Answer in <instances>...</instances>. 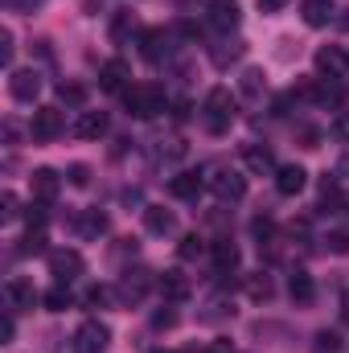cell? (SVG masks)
<instances>
[{"mask_svg":"<svg viewBox=\"0 0 349 353\" xmlns=\"http://www.w3.org/2000/svg\"><path fill=\"white\" fill-rule=\"evenodd\" d=\"M235 111H239V99H235L226 87H214L210 94H206V132L226 136L230 123H235Z\"/></svg>","mask_w":349,"mask_h":353,"instance_id":"obj_1","label":"cell"},{"mask_svg":"<svg viewBox=\"0 0 349 353\" xmlns=\"http://www.w3.org/2000/svg\"><path fill=\"white\" fill-rule=\"evenodd\" d=\"M123 107L136 119H152V115L165 111V90L157 87V83H136V87L123 90Z\"/></svg>","mask_w":349,"mask_h":353,"instance_id":"obj_2","label":"cell"},{"mask_svg":"<svg viewBox=\"0 0 349 353\" xmlns=\"http://www.w3.org/2000/svg\"><path fill=\"white\" fill-rule=\"evenodd\" d=\"M29 132H33V140L50 144V140H58V136L66 132V119H62V111H58V107H37V111H33Z\"/></svg>","mask_w":349,"mask_h":353,"instance_id":"obj_3","label":"cell"},{"mask_svg":"<svg viewBox=\"0 0 349 353\" xmlns=\"http://www.w3.org/2000/svg\"><path fill=\"white\" fill-rule=\"evenodd\" d=\"M107 341H111V329H107L103 321H87V325H79V333H74V353H103Z\"/></svg>","mask_w":349,"mask_h":353,"instance_id":"obj_4","label":"cell"},{"mask_svg":"<svg viewBox=\"0 0 349 353\" xmlns=\"http://www.w3.org/2000/svg\"><path fill=\"white\" fill-rule=\"evenodd\" d=\"M210 189H214V197H222V201H239V197H247V176L222 169V173L210 176Z\"/></svg>","mask_w":349,"mask_h":353,"instance_id":"obj_5","label":"cell"},{"mask_svg":"<svg viewBox=\"0 0 349 353\" xmlns=\"http://www.w3.org/2000/svg\"><path fill=\"white\" fill-rule=\"evenodd\" d=\"M128 79H132V70H128V62H123V58H111V62H103V66H99V87L107 90V94L128 90Z\"/></svg>","mask_w":349,"mask_h":353,"instance_id":"obj_6","label":"cell"},{"mask_svg":"<svg viewBox=\"0 0 349 353\" xmlns=\"http://www.w3.org/2000/svg\"><path fill=\"white\" fill-rule=\"evenodd\" d=\"M239 21H243V8H239L235 0H210V25H214L218 33L239 29Z\"/></svg>","mask_w":349,"mask_h":353,"instance_id":"obj_7","label":"cell"},{"mask_svg":"<svg viewBox=\"0 0 349 353\" xmlns=\"http://www.w3.org/2000/svg\"><path fill=\"white\" fill-rule=\"evenodd\" d=\"M50 275L58 283H70L74 275H83V255L79 251H54L50 255Z\"/></svg>","mask_w":349,"mask_h":353,"instance_id":"obj_8","label":"cell"},{"mask_svg":"<svg viewBox=\"0 0 349 353\" xmlns=\"http://www.w3.org/2000/svg\"><path fill=\"white\" fill-rule=\"evenodd\" d=\"M300 94H304V99H317L321 107H341V103H346V87H341V83H304Z\"/></svg>","mask_w":349,"mask_h":353,"instance_id":"obj_9","label":"cell"},{"mask_svg":"<svg viewBox=\"0 0 349 353\" xmlns=\"http://www.w3.org/2000/svg\"><path fill=\"white\" fill-rule=\"evenodd\" d=\"M29 189H33V197H37L41 205H50V201L58 197V189H62V176L54 173V169H37V173L29 176Z\"/></svg>","mask_w":349,"mask_h":353,"instance_id":"obj_10","label":"cell"},{"mask_svg":"<svg viewBox=\"0 0 349 353\" xmlns=\"http://www.w3.org/2000/svg\"><path fill=\"white\" fill-rule=\"evenodd\" d=\"M8 90H12V99L33 103V99H37V90H41L37 70H12V74H8Z\"/></svg>","mask_w":349,"mask_h":353,"instance_id":"obj_11","label":"cell"},{"mask_svg":"<svg viewBox=\"0 0 349 353\" xmlns=\"http://www.w3.org/2000/svg\"><path fill=\"white\" fill-rule=\"evenodd\" d=\"M304 185H308V173H304L300 165H283V169L275 173V189H279V197H296V193H304Z\"/></svg>","mask_w":349,"mask_h":353,"instance_id":"obj_12","label":"cell"},{"mask_svg":"<svg viewBox=\"0 0 349 353\" xmlns=\"http://www.w3.org/2000/svg\"><path fill=\"white\" fill-rule=\"evenodd\" d=\"M317 70H321V74H329V79H337V74H346V70H349V58L341 54V50L325 46V50H317Z\"/></svg>","mask_w":349,"mask_h":353,"instance_id":"obj_13","label":"cell"},{"mask_svg":"<svg viewBox=\"0 0 349 353\" xmlns=\"http://www.w3.org/2000/svg\"><path fill=\"white\" fill-rule=\"evenodd\" d=\"M103 132H107V115L103 111H83L79 123H74V136L79 140H99Z\"/></svg>","mask_w":349,"mask_h":353,"instance_id":"obj_14","label":"cell"},{"mask_svg":"<svg viewBox=\"0 0 349 353\" xmlns=\"http://www.w3.org/2000/svg\"><path fill=\"white\" fill-rule=\"evenodd\" d=\"M165 54H169V33L165 29H148L144 33V62H165Z\"/></svg>","mask_w":349,"mask_h":353,"instance_id":"obj_15","label":"cell"},{"mask_svg":"<svg viewBox=\"0 0 349 353\" xmlns=\"http://www.w3.org/2000/svg\"><path fill=\"white\" fill-rule=\"evenodd\" d=\"M288 296H292L296 304H312V296H317L312 275H308V271H292V279H288Z\"/></svg>","mask_w":349,"mask_h":353,"instance_id":"obj_16","label":"cell"},{"mask_svg":"<svg viewBox=\"0 0 349 353\" xmlns=\"http://www.w3.org/2000/svg\"><path fill=\"white\" fill-rule=\"evenodd\" d=\"M144 226H148V234H173L177 218L169 210H161V205H148V210H144Z\"/></svg>","mask_w":349,"mask_h":353,"instance_id":"obj_17","label":"cell"},{"mask_svg":"<svg viewBox=\"0 0 349 353\" xmlns=\"http://www.w3.org/2000/svg\"><path fill=\"white\" fill-rule=\"evenodd\" d=\"M169 193L181 197V201H193V197L201 193V173H177L173 181H169Z\"/></svg>","mask_w":349,"mask_h":353,"instance_id":"obj_18","label":"cell"},{"mask_svg":"<svg viewBox=\"0 0 349 353\" xmlns=\"http://www.w3.org/2000/svg\"><path fill=\"white\" fill-rule=\"evenodd\" d=\"M144 292H148V271H128V275L119 279V300L132 304V300H140Z\"/></svg>","mask_w":349,"mask_h":353,"instance_id":"obj_19","label":"cell"},{"mask_svg":"<svg viewBox=\"0 0 349 353\" xmlns=\"http://www.w3.org/2000/svg\"><path fill=\"white\" fill-rule=\"evenodd\" d=\"M157 288H161L165 300H189V279L177 275V271H165V275L157 279Z\"/></svg>","mask_w":349,"mask_h":353,"instance_id":"obj_20","label":"cell"},{"mask_svg":"<svg viewBox=\"0 0 349 353\" xmlns=\"http://www.w3.org/2000/svg\"><path fill=\"white\" fill-rule=\"evenodd\" d=\"M243 161H247V169H251V173H279V169H275V157H271L267 148H259V144L243 148Z\"/></svg>","mask_w":349,"mask_h":353,"instance_id":"obj_21","label":"cell"},{"mask_svg":"<svg viewBox=\"0 0 349 353\" xmlns=\"http://www.w3.org/2000/svg\"><path fill=\"white\" fill-rule=\"evenodd\" d=\"M304 21H308L312 29L329 25V21H333V0H304Z\"/></svg>","mask_w":349,"mask_h":353,"instance_id":"obj_22","label":"cell"},{"mask_svg":"<svg viewBox=\"0 0 349 353\" xmlns=\"http://www.w3.org/2000/svg\"><path fill=\"white\" fill-rule=\"evenodd\" d=\"M8 300H12L17 308H33V304H37V288H33L29 279H12V283H8Z\"/></svg>","mask_w":349,"mask_h":353,"instance_id":"obj_23","label":"cell"},{"mask_svg":"<svg viewBox=\"0 0 349 353\" xmlns=\"http://www.w3.org/2000/svg\"><path fill=\"white\" fill-rule=\"evenodd\" d=\"M239 259H243V255H239V247H235L230 239L214 243V267H218V271H235V267H239Z\"/></svg>","mask_w":349,"mask_h":353,"instance_id":"obj_24","label":"cell"},{"mask_svg":"<svg viewBox=\"0 0 349 353\" xmlns=\"http://www.w3.org/2000/svg\"><path fill=\"white\" fill-rule=\"evenodd\" d=\"M243 50H247L243 41H222L210 58H214V66H230V62H239V58H243Z\"/></svg>","mask_w":349,"mask_h":353,"instance_id":"obj_25","label":"cell"},{"mask_svg":"<svg viewBox=\"0 0 349 353\" xmlns=\"http://www.w3.org/2000/svg\"><path fill=\"white\" fill-rule=\"evenodd\" d=\"M70 304H74V296H70V288H66V283H58V288H50V292H46V308H50V312H66Z\"/></svg>","mask_w":349,"mask_h":353,"instance_id":"obj_26","label":"cell"},{"mask_svg":"<svg viewBox=\"0 0 349 353\" xmlns=\"http://www.w3.org/2000/svg\"><path fill=\"white\" fill-rule=\"evenodd\" d=\"M79 230H83L87 239H99V234L107 230V214H99V210H87V214L79 218Z\"/></svg>","mask_w":349,"mask_h":353,"instance_id":"obj_27","label":"cell"},{"mask_svg":"<svg viewBox=\"0 0 349 353\" xmlns=\"http://www.w3.org/2000/svg\"><path fill=\"white\" fill-rule=\"evenodd\" d=\"M271 275H263V271H255V275H247V296L251 300H271Z\"/></svg>","mask_w":349,"mask_h":353,"instance_id":"obj_28","label":"cell"},{"mask_svg":"<svg viewBox=\"0 0 349 353\" xmlns=\"http://www.w3.org/2000/svg\"><path fill=\"white\" fill-rule=\"evenodd\" d=\"M263 90H267L263 70H255V66H251V70H243V94H247V99H259Z\"/></svg>","mask_w":349,"mask_h":353,"instance_id":"obj_29","label":"cell"},{"mask_svg":"<svg viewBox=\"0 0 349 353\" xmlns=\"http://www.w3.org/2000/svg\"><path fill=\"white\" fill-rule=\"evenodd\" d=\"M132 29H136V17H132V12H115V21H111V41H123Z\"/></svg>","mask_w":349,"mask_h":353,"instance_id":"obj_30","label":"cell"},{"mask_svg":"<svg viewBox=\"0 0 349 353\" xmlns=\"http://www.w3.org/2000/svg\"><path fill=\"white\" fill-rule=\"evenodd\" d=\"M201 251H206V239H197V234H185V239H181V247H177V255H181L185 263H189V259H197Z\"/></svg>","mask_w":349,"mask_h":353,"instance_id":"obj_31","label":"cell"},{"mask_svg":"<svg viewBox=\"0 0 349 353\" xmlns=\"http://www.w3.org/2000/svg\"><path fill=\"white\" fill-rule=\"evenodd\" d=\"M0 218H4V222H17V218H21V201H17L12 193L0 197Z\"/></svg>","mask_w":349,"mask_h":353,"instance_id":"obj_32","label":"cell"},{"mask_svg":"<svg viewBox=\"0 0 349 353\" xmlns=\"http://www.w3.org/2000/svg\"><path fill=\"white\" fill-rule=\"evenodd\" d=\"M37 251H46V234L41 230H29L25 243H21V255H37Z\"/></svg>","mask_w":349,"mask_h":353,"instance_id":"obj_33","label":"cell"},{"mask_svg":"<svg viewBox=\"0 0 349 353\" xmlns=\"http://www.w3.org/2000/svg\"><path fill=\"white\" fill-rule=\"evenodd\" d=\"M58 94H62L66 103H83V99H87V90L74 87V83H62V87H58Z\"/></svg>","mask_w":349,"mask_h":353,"instance_id":"obj_34","label":"cell"},{"mask_svg":"<svg viewBox=\"0 0 349 353\" xmlns=\"http://www.w3.org/2000/svg\"><path fill=\"white\" fill-rule=\"evenodd\" d=\"M107 300H111V292H107L103 283H94V288H90V292H87V304H94V308H103Z\"/></svg>","mask_w":349,"mask_h":353,"instance_id":"obj_35","label":"cell"},{"mask_svg":"<svg viewBox=\"0 0 349 353\" xmlns=\"http://www.w3.org/2000/svg\"><path fill=\"white\" fill-rule=\"evenodd\" d=\"M329 251L333 255H349V234H329Z\"/></svg>","mask_w":349,"mask_h":353,"instance_id":"obj_36","label":"cell"},{"mask_svg":"<svg viewBox=\"0 0 349 353\" xmlns=\"http://www.w3.org/2000/svg\"><path fill=\"white\" fill-rule=\"evenodd\" d=\"M152 325H157V329H173L177 312H169V308H165V312H157V316H152Z\"/></svg>","mask_w":349,"mask_h":353,"instance_id":"obj_37","label":"cell"},{"mask_svg":"<svg viewBox=\"0 0 349 353\" xmlns=\"http://www.w3.org/2000/svg\"><path fill=\"white\" fill-rule=\"evenodd\" d=\"M0 58H4V66H12V33L0 37Z\"/></svg>","mask_w":349,"mask_h":353,"instance_id":"obj_38","label":"cell"},{"mask_svg":"<svg viewBox=\"0 0 349 353\" xmlns=\"http://www.w3.org/2000/svg\"><path fill=\"white\" fill-rule=\"evenodd\" d=\"M333 132H337L341 140H349V111H341V115H337V123H333Z\"/></svg>","mask_w":349,"mask_h":353,"instance_id":"obj_39","label":"cell"},{"mask_svg":"<svg viewBox=\"0 0 349 353\" xmlns=\"http://www.w3.org/2000/svg\"><path fill=\"white\" fill-rule=\"evenodd\" d=\"M70 181H74V185H87V181H90L87 165H74V169H70Z\"/></svg>","mask_w":349,"mask_h":353,"instance_id":"obj_40","label":"cell"},{"mask_svg":"<svg viewBox=\"0 0 349 353\" xmlns=\"http://www.w3.org/2000/svg\"><path fill=\"white\" fill-rule=\"evenodd\" d=\"M255 4H259L263 12H279V8H283L288 0H255Z\"/></svg>","mask_w":349,"mask_h":353,"instance_id":"obj_41","label":"cell"},{"mask_svg":"<svg viewBox=\"0 0 349 353\" xmlns=\"http://www.w3.org/2000/svg\"><path fill=\"white\" fill-rule=\"evenodd\" d=\"M0 341H12V316L0 321Z\"/></svg>","mask_w":349,"mask_h":353,"instance_id":"obj_42","label":"cell"},{"mask_svg":"<svg viewBox=\"0 0 349 353\" xmlns=\"http://www.w3.org/2000/svg\"><path fill=\"white\" fill-rule=\"evenodd\" d=\"M317 341H321V350H337V337H333V333H321Z\"/></svg>","mask_w":349,"mask_h":353,"instance_id":"obj_43","label":"cell"},{"mask_svg":"<svg viewBox=\"0 0 349 353\" xmlns=\"http://www.w3.org/2000/svg\"><path fill=\"white\" fill-rule=\"evenodd\" d=\"M341 312H346V321H349V292L341 296Z\"/></svg>","mask_w":349,"mask_h":353,"instance_id":"obj_44","label":"cell"},{"mask_svg":"<svg viewBox=\"0 0 349 353\" xmlns=\"http://www.w3.org/2000/svg\"><path fill=\"white\" fill-rule=\"evenodd\" d=\"M214 353H230V345H226V341H218V345H214Z\"/></svg>","mask_w":349,"mask_h":353,"instance_id":"obj_45","label":"cell"},{"mask_svg":"<svg viewBox=\"0 0 349 353\" xmlns=\"http://www.w3.org/2000/svg\"><path fill=\"white\" fill-rule=\"evenodd\" d=\"M337 173H349V157H346V161H341V169H337Z\"/></svg>","mask_w":349,"mask_h":353,"instance_id":"obj_46","label":"cell"},{"mask_svg":"<svg viewBox=\"0 0 349 353\" xmlns=\"http://www.w3.org/2000/svg\"><path fill=\"white\" fill-rule=\"evenodd\" d=\"M152 353H165V350H152Z\"/></svg>","mask_w":349,"mask_h":353,"instance_id":"obj_47","label":"cell"},{"mask_svg":"<svg viewBox=\"0 0 349 353\" xmlns=\"http://www.w3.org/2000/svg\"><path fill=\"white\" fill-rule=\"evenodd\" d=\"M185 353H193V350H185Z\"/></svg>","mask_w":349,"mask_h":353,"instance_id":"obj_48","label":"cell"}]
</instances>
